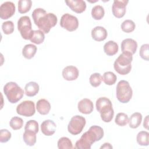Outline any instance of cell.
I'll use <instances>...</instances> for the list:
<instances>
[{"label": "cell", "instance_id": "obj_30", "mask_svg": "<svg viewBox=\"0 0 149 149\" xmlns=\"http://www.w3.org/2000/svg\"><path fill=\"white\" fill-rule=\"evenodd\" d=\"M58 148L59 149L73 148V144L71 140L66 137H62L58 141Z\"/></svg>", "mask_w": 149, "mask_h": 149}, {"label": "cell", "instance_id": "obj_18", "mask_svg": "<svg viewBox=\"0 0 149 149\" xmlns=\"http://www.w3.org/2000/svg\"><path fill=\"white\" fill-rule=\"evenodd\" d=\"M91 37L96 41H102L107 37V31L102 26H96L91 30Z\"/></svg>", "mask_w": 149, "mask_h": 149}, {"label": "cell", "instance_id": "obj_9", "mask_svg": "<svg viewBox=\"0 0 149 149\" xmlns=\"http://www.w3.org/2000/svg\"><path fill=\"white\" fill-rule=\"evenodd\" d=\"M60 26L69 31H73L79 27L77 18L69 13L63 14L60 20Z\"/></svg>", "mask_w": 149, "mask_h": 149}, {"label": "cell", "instance_id": "obj_35", "mask_svg": "<svg viewBox=\"0 0 149 149\" xmlns=\"http://www.w3.org/2000/svg\"><path fill=\"white\" fill-rule=\"evenodd\" d=\"M24 130H30L37 133L39 130L38 123L35 120H30L26 122L24 126Z\"/></svg>", "mask_w": 149, "mask_h": 149}, {"label": "cell", "instance_id": "obj_36", "mask_svg": "<svg viewBox=\"0 0 149 149\" xmlns=\"http://www.w3.org/2000/svg\"><path fill=\"white\" fill-rule=\"evenodd\" d=\"M14 24L10 20L5 22L2 24V31L5 34L7 35L12 34L14 31Z\"/></svg>", "mask_w": 149, "mask_h": 149}, {"label": "cell", "instance_id": "obj_28", "mask_svg": "<svg viewBox=\"0 0 149 149\" xmlns=\"http://www.w3.org/2000/svg\"><path fill=\"white\" fill-rule=\"evenodd\" d=\"M32 5L31 0H20L18 1V11L20 13H25L29 12Z\"/></svg>", "mask_w": 149, "mask_h": 149}, {"label": "cell", "instance_id": "obj_13", "mask_svg": "<svg viewBox=\"0 0 149 149\" xmlns=\"http://www.w3.org/2000/svg\"><path fill=\"white\" fill-rule=\"evenodd\" d=\"M64 79L67 81H73L77 79L79 72L78 69L74 66H67L63 68L62 72Z\"/></svg>", "mask_w": 149, "mask_h": 149}, {"label": "cell", "instance_id": "obj_10", "mask_svg": "<svg viewBox=\"0 0 149 149\" xmlns=\"http://www.w3.org/2000/svg\"><path fill=\"white\" fill-rule=\"evenodd\" d=\"M16 112L22 116L30 117L36 112L35 104L33 101L27 100L20 103L16 107Z\"/></svg>", "mask_w": 149, "mask_h": 149}, {"label": "cell", "instance_id": "obj_4", "mask_svg": "<svg viewBox=\"0 0 149 149\" xmlns=\"http://www.w3.org/2000/svg\"><path fill=\"white\" fill-rule=\"evenodd\" d=\"M133 55L127 52H123L119 55L113 63L115 70L120 74H128L132 69Z\"/></svg>", "mask_w": 149, "mask_h": 149}, {"label": "cell", "instance_id": "obj_31", "mask_svg": "<svg viewBox=\"0 0 149 149\" xmlns=\"http://www.w3.org/2000/svg\"><path fill=\"white\" fill-rule=\"evenodd\" d=\"M135 28L136 24L132 20H125L121 24V29L122 31L127 33H132L134 30Z\"/></svg>", "mask_w": 149, "mask_h": 149}, {"label": "cell", "instance_id": "obj_12", "mask_svg": "<svg viewBox=\"0 0 149 149\" xmlns=\"http://www.w3.org/2000/svg\"><path fill=\"white\" fill-rule=\"evenodd\" d=\"M15 5L10 1L2 3L0 6V17L2 20H6L12 17L15 12Z\"/></svg>", "mask_w": 149, "mask_h": 149}, {"label": "cell", "instance_id": "obj_26", "mask_svg": "<svg viewBox=\"0 0 149 149\" xmlns=\"http://www.w3.org/2000/svg\"><path fill=\"white\" fill-rule=\"evenodd\" d=\"M45 39L44 33L40 30H33V34L30 39V41L36 44H42Z\"/></svg>", "mask_w": 149, "mask_h": 149}, {"label": "cell", "instance_id": "obj_17", "mask_svg": "<svg viewBox=\"0 0 149 149\" xmlns=\"http://www.w3.org/2000/svg\"><path fill=\"white\" fill-rule=\"evenodd\" d=\"M77 108L81 113L90 114L94 109L93 102L88 98H83L78 102Z\"/></svg>", "mask_w": 149, "mask_h": 149}, {"label": "cell", "instance_id": "obj_40", "mask_svg": "<svg viewBox=\"0 0 149 149\" xmlns=\"http://www.w3.org/2000/svg\"><path fill=\"white\" fill-rule=\"evenodd\" d=\"M113 147L112 146V145L109 143H105L102 146H101L100 148L102 149V148H105V149H108V148H112Z\"/></svg>", "mask_w": 149, "mask_h": 149}, {"label": "cell", "instance_id": "obj_5", "mask_svg": "<svg viewBox=\"0 0 149 149\" xmlns=\"http://www.w3.org/2000/svg\"><path fill=\"white\" fill-rule=\"evenodd\" d=\"M3 93L8 100L12 104H15L23 97V90L15 82L10 81L5 84Z\"/></svg>", "mask_w": 149, "mask_h": 149}, {"label": "cell", "instance_id": "obj_29", "mask_svg": "<svg viewBox=\"0 0 149 149\" xmlns=\"http://www.w3.org/2000/svg\"><path fill=\"white\" fill-rule=\"evenodd\" d=\"M117 80L116 74L112 72H106L102 76V80L107 85L111 86L114 84Z\"/></svg>", "mask_w": 149, "mask_h": 149}, {"label": "cell", "instance_id": "obj_39", "mask_svg": "<svg viewBox=\"0 0 149 149\" xmlns=\"http://www.w3.org/2000/svg\"><path fill=\"white\" fill-rule=\"evenodd\" d=\"M143 127L146 129H148V115H147L144 120Z\"/></svg>", "mask_w": 149, "mask_h": 149}, {"label": "cell", "instance_id": "obj_23", "mask_svg": "<svg viewBox=\"0 0 149 149\" xmlns=\"http://www.w3.org/2000/svg\"><path fill=\"white\" fill-rule=\"evenodd\" d=\"M23 139L26 145L33 146L37 141L36 133L33 131L25 130L23 135Z\"/></svg>", "mask_w": 149, "mask_h": 149}, {"label": "cell", "instance_id": "obj_8", "mask_svg": "<svg viewBox=\"0 0 149 149\" xmlns=\"http://www.w3.org/2000/svg\"><path fill=\"white\" fill-rule=\"evenodd\" d=\"M86 123V120L84 117L80 115H75L70 119L68 125V130L73 135L79 134L82 132Z\"/></svg>", "mask_w": 149, "mask_h": 149}, {"label": "cell", "instance_id": "obj_33", "mask_svg": "<svg viewBox=\"0 0 149 149\" xmlns=\"http://www.w3.org/2000/svg\"><path fill=\"white\" fill-rule=\"evenodd\" d=\"M9 125L10 127L15 130L20 129L23 126V120L18 116H14L11 118Z\"/></svg>", "mask_w": 149, "mask_h": 149}, {"label": "cell", "instance_id": "obj_21", "mask_svg": "<svg viewBox=\"0 0 149 149\" xmlns=\"http://www.w3.org/2000/svg\"><path fill=\"white\" fill-rule=\"evenodd\" d=\"M118 44L112 40L108 41L104 45V51L108 56H113L118 51Z\"/></svg>", "mask_w": 149, "mask_h": 149}, {"label": "cell", "instance_id": "obj_37", "mask_svg": "<svg viewBox=\"0 0 149 149\" xmlns=\"http://www.w3.org/2000/svg\"><path fill=\"white\" fill-rule=\"evenodd\" d=\"M148 47L149 45L148 44H143L140 48L139 51V55L140 57L145 60L148 61L149 60V51H148Z\"/></svg>", "mask_w": 149, "mask_h": 149}, {"label": "cell", "instance_id": "obj_27", "mask_svg": "<svg viewBox=\"0 0 149 149\" xmlns=\"http://www.w3.org/2000/svg\"><path fill=\"white\" fill-rule=\"evenodd\" d=\"M104 9L101 5H95L91 9V16L94 20H101L104 16Z\"/></svg>", "mask_w": 149, "mask_h": 149}, {"label": "cell", "instance_id": "obj_34", "mask_svg": "<svg viewBox=\"0 0 149 149\" xmlns=\"http://www.w3.org/2000/svg\"><path fill=\"white\" fill-rule=\"evenodd\" d=\"M102 81V76L101 74L99 73H94L91 74L90 79H89V81L91 86L94 87H97L99 86L101 82Z\"/></svg>", "mask_w": 149, "mask_h": 149}, {"label": "cell", "instance_id": "obj_16", "mask_svg": "<svg viewBox=\"0 0 149 149\" xmlns=\"http://www.w3.org/2000/svg\"><path fill=\"white\" fill-rule=\"evenodd\" d=\"M56 125L55 122L51 119L45 120L41 124V132L47 136L53 135L56 131Z\"/></svg>", "mask_w": 149, "mask_h": 149}, {"label": "cell", "instance_id": "obj_6", "mask_svg": "<svg viewBox=\"0 0 149 149\" xmlns=\"http://www.w3.org/2000/svg\"><path fill=\"white\" fill-rule=\"evenodd\" d=\"M116 94L118 100L122 103H127L131 100L133 91L127 81L122 80L118 83Z\"/></svg>", "mask_w": 149, "mask_h": 149}, {"label": "cell", "instance_id": "obj_38", "mask_svg": "<svg viewBox=\"0 0 149 149\" xmlns=\"http://www.w3.org/2000/svg\"><path fill=\"white\" fill-rule=\"evenodd\" d=\"M11 133L7 129H1L0 130V142L6 143L11 138Z\"/></svg>", "mask_w": 149, "mask_h": 149}, {"label": "cell", "instance_id": "obj_25", "mask_svg": "<svg viewBox=\"0 0 149 149\" xmlns=\"http://www.w3.org/2000/svg\"><path fill=\"white\" fill-rule=\"evenodd\" d=\"M137 143L141 146H147L149 144V133L146 131H141L136 137Z\"/></svg>", "mask_w": 149, "mask_h": 149}, {"label": "cell", "instance_id": "obj_22", "mask_svg": "<svg viewBox=\"0 0 149 149\" xmlns=\"http://www.w3.org/2000/svg\"><path fill=\"white\" fill-rule=\"evenodd\" d=\"M37 48L35 45L32 44H29L23 48L22 55L23 56L28 59H30L33 58L37 52Z\"/></svg>", "mask_w": 149, "mask_h": 149}, {"label": "cell", "instance_id": "obj_14", "mask_svg": "<svg viewBox=\"0 0 149 149\" xmlns=\"http://www.w3.org/2000/svg\"><path fill=\"white\" fill-rule=\"evenodd\" d=\"M65 3L72 11L77 13H81L86 9V2L83 0H69L66 1Z\"/></svg>", "mask_w": 149, "mask_h": 149}, {"label": "cell", "instance_id": "obj_24", "mask_svg": "<svg viewBox=\"0 0 149 149\" xmlns=\"http://www.w3.org/2000/svg\"><path fill=\"white\" fill-rule=\"evenodd\" d=\"M142 121V115L139 112H134L129 119V125L130 128L136 129L141 124Z\"/></svg>", "mask_w": 149, "mask_h": 149}, {"label": "cell", "instance_id": "obj_15", "mask_svg": "<svg viewBox=\"0 0 149 149\" xmlns=\"http://www.w3.org/2000/svg\"><path fill=\"white\" fill-rule=\"evenodd\" d=\"M137 48V43L132 38L124 39L121 42V50L122 52H127L133 55L136 53Z\"/></svg>", "mask_w": 149, "mask_h": 149}, {"label": "cell", "instance_id": "obj_19", "mask_svg": "<svg viewBox=\"0 0 149 149\" xmlns=\"http://www.w3.org/2000/svg\"><path fill=\"white\" fill-rule=\"evenodd\" d=\"M36 109L40 114L42 115H47L51 109L50 103L45 99H40L37 102Z\"/></svg>", "mask_w": 149, "mask_h": 149}, {"label": "cell", "instance_id": "obj_20", "mask_svg": "<svg viewBox=\"0 0 149 149\" xmlns=\"http://www.w3.org/2000/svg\"><path fill=\"white\" fill-rule=\"evenodd\" d=\"M39 89L38 84L34 81H30L24 87L25 94L28 97H34L38 94Z\"/></svg>", "mask_w": 149, "mask_h": 149}, {"label": "cell", "instance_id": "obj_7", "mask_svg": "<svg viewBox=\"0 0 149 149\" xmlns=\"http://www.w3.org/2000/svg\"><path fill=\"white\" fill-rule=\"evenodd\" d=\"M17 29L20 35L24 40H30L33 30L31 29V22L30 17L27 16L20 17L17 21Z\"/></svg>", "mask_w": 149, "mask_h": 149}, {"label": "cell", "instance_id": "obj_11", "mask_svg": "<svg viewBox=\"0 0 149 149\" xmlns=\"http://www.w3.org/2000/svg\"><path fill=\"white\" fill-rule=\"evenodd\" d=\"M129 1L115 0L112 6V11L113 16L117 18H121L126 13V8Z\"/></svg>", "mask_w": 149, "mask_h": 149}, {"label": "cell", "instance_id": "obj_3", "mask_svg": "<svg viewBox=\"0 0 149 149\" xmlns=\"http://www.w3.org/2000/svg\"><path fill=\"white\" fill-rule=\"evenodd\" d=\"M96 109L100 112L101 118L104 122H110L113 119L114 111L112 102L108 98H98L96 101Z\"/></svg>", "mask_w": 149, "mask_h": 149}, {"label": "cell", "instance_id": "obj_1", "mask_svg": "<svg viewBox=\"0 0 149 149\" xmlns=\"http://www.w3.org/2000/svg\"><path fill=\"white\" fill-rule=\"evenodd\" d=\"M32 17L39 30L47 34L58 22L56 16L52 13H47L42 8H36L32 12Z\"/></svg>", "mask_w": 149, "mask_h": 149}, {"label": "cell", "instance_id": "obj_2", "mask_svg": "<svg viewBox=\"0 0 149 149\" xmlns=\"http://www.w3.org/2000/svg\"><path fill=\"white\" fill-rule=\"evenodd\" d=\"M104 130L99 126L93 125L88 130L83 134L75 144V148L90 149L91 145L95 141H100L104 136Z\"/></svg>", "mask_w": 149, "mask_h": 149}, {"label": "cell", "instance_id": "obj_32", "mask_svg": "<svg viewBox=\"0 0 149 149\" xmlns=\"http://www.w3.org/2000/svg\"><path fill=\"white\" fill-rule=\"evenodd\" d=\"M115 122L119 126H125L129 122V117L125 113H118L115 117Z\"/></svg>", "mask_w": 149, "mask_h": 149}]
</instances>
